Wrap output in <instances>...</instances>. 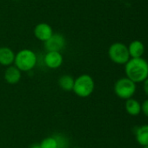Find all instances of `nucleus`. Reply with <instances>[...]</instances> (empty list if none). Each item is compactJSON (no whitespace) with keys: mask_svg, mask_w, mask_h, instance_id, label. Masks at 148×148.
Instances as JSON below:
<instances>
[{"mask_svg":"<svg viewBox=\"0 0 148 148\" xmlns=\"http://www.w3.org/2000/svg\"><path fill=\"white\" fill-rule=\"evenodd\" d=\"M113 90L119 98L126 101L133 98L134 95L136 92V83L127 77H122L115 82Z\"/></svg>","mask_w":148,"mask_h":148,"instance_id":"20e7f679","label":"nucleus"},{"mask_svg":"<svg viewBox=\"0 0 148 148\" xmlns=\"http://www.w3.org/2000/svg\"><path fill=\"white\" fill-rule=\"evenodd\" d=\"M143 90L145 92V94L148 96V78L143 82Z\"/></svg>","mask_w":148,"mask_h":148,"instance_id":"a211bd4d","label":"nucleus"},{"mask_svg":"<svg viewBox=\"0 0 148 148\" xmlns=\"http://www.w3.org/2000/svg\"><path fill=\"white\" fill-rule=\"evenodd\" d=\"M125 108L126 113L131 116H138L141 113V104L133 98L126 101Z\"/></svg>","mask_w":148,"mask_h":148,"instance_id":"f8f14e48","label":"nucleus"},{"mask_svg":"<svg viewBox=\"0 0 148 148\" xmlns=\"http://www.w3.org/2000/svg\"><path fill=\"white\" fill-rule=\"evenodd\" d=\"M94 88L95 82L93 78L89 75L84 74L75 79L72 91L79 97L86 98L93 93Z\"/></svg>","mask_w":148,"mask_h":148,"instance_id":"7ed1b4c3","label":"nucleus"},{"mask_svg":"<svg viewBox=\"0 0 148 148\" xmlns=\"http://www.w3.org/2000/svg\"><path fill=\"white\" fill-rule=\"evenodd\" d=\"M130 57L132 58H140L145 52V45L142 42L139 40L133 41L127 47Z\"/></svg>","mask_w":148,"mask_h":148,"instance_id":"9b49d317","label":"nucleus"},{"mask_svg":"<svg viewBox=\"0 0 148 148\" xmlns=\"http://www.w3.org/2000/svg\"><path fill=\"white\" fill-rule=\"evenodd\" d=\"M75 79L70 75H63L58 79V86L64 91H72L73 89Z\"/></svg>","mask_w":148,"mask_h":148,"instance_id":"4468645a","label":"nucleus"},{"mask_svg":"<svg viewBox=\"0 0 148 148\" xmlns=\"http://www.w3.org/2000/svg\"><path fill=\"white\" fill-rule=\"evenodd\" d=\"M44 62L46 67H48L49 69H56L61 67L64 62V58L61 52L49 51L45 54L44 57Z\"/></svg>","mask_w":148,"mask_h":148,"instance_id":"0eeeda50","label":"nucleus"},{"mask_svg":"<svg viewBox=\"0 0 148 148\" xmlns=\"http://www.w3.org/2000/svg\"><path fill=\"white\" fill-rule=\"evenodd\" d=\"M44 48L47 52L57 51L61 52L66 44L65 36L60 33H53V35L44 42Z\"/></svg>","mask_w":148,"mask_h":148,"instance_id":"423d86ee","label":"nucleus"},{"mask_svg":"<svg viewBox=\"0 0 148 148\" xmlns=\"http://www.w3.org/2000/svg\"><path fill=\"white\" fill-rule=\"evenodd\" d=\"M126 77L135 83H140L148 78V62L140 58H131L126 64Z\"/></svg>","mask_w":148,"mask_h":148,"instance_id":"f257e3e1","label":"nucleus"},{"mask_svg":"<svg viewBox=\"0 0 148 148\" xmlns=\"http://www.w3.org/2000/svg\"><path fill=\"white\" fill-rule=\"evenodd\" d=\"M33 33L37 39L44 42L53 35L54 32L50 24L46 23H40L35 26Z\"/></svg>","mask_w":148,"mask_h":148,"instance_id":"6e6552de","label":"nucleus"},{"mask_svg":"<svg viewBox=\"0 0 148 148\" xmlns=\"http://www.w3.org/2000/svg\"><path fill=\"white\" fill-rule=\"evenodd\" d=\"M53 136L56 139L57 141V148H69V140L61 134H53Z\"/></svg>","mask_w":148,"mask_h":148,"instance_id":"2eb2a0df","label":"nucleus"},{"mask_svg":"<svg viewBox=\"0 0 148 148\" xmlns=\"http://www.w3.org/2000/svg\"><path fill=\"white\" fill-rule=\"evenodd\" d=\"M142 148H148V146H145V147H142Z\"/></svg>","mask_w":148,"mask_h":148,"instance_id":"aec40b11","label":"nucleus"},{"mask_svg":"<svg viewBox=\"0 0 148 148\" xmlns=\"http://www.w3.org/2000/svg\"><path fill=\"white\" fill-rule=\"evenodd\" d=\"M135 138L137 142L141 146H148V125H142L139 127L135 132Z\"/></svg>","mask_w":148,"mask_h":148,"instance_id":"ddd939ff","label":"nucleus"},{"mask_svg":"<svg viewBox=\"0 0 148 148\" xmlns=\"http://www.w3.org/2000/svg\"><path fill=\"white\" fill-rule=\"evenodd\" d=\"M41 148H57V141L53 135L46 137L39 143Z\"/></svg>","mask_w":148,"mask_h":148,"instance_id":"dca6fc26","label":"nucleus"},{"mask_svg":"<svg viewBox=\"0 0 148 148\" xmlns=\"http://www.w3.org/2000/svg\"><path fill=\"white\" fill-rule=\"evenodd\" d=\"M141 112L148 117V99L145 100L142 103H141Z\"/></svg>","mask_w":148,"mask_h":148,"instance_id":"f3484780","label":"nucleus"},{"mask_svg":"<svg viewBox=\"0 0 148 148\" xmlns=\"http://www.w3.org/2000/svg\"><path fill=\"white\" fill-rule=\"evenodd\" d=\"M108 56L113 62L120 65L126 64L130 60L128 48L122 42L113 43L108 49Z\"/></svg>","mask_w":148,"mask_h":148,"instance_id":"39448f33","label":"nucleus"},{"mask_svg":"<svg viewBox=\"0 0 148 148\" xmlns=\"http://www.w3.org/2000/svg\"><path fill=\"white\" fill-rule=\"evenodd\" d=\"M37 61V55L34 51L29 49H24L16 54L14 65L21 72H29L35 68Z\"/></svg>","mask_w":148,"mask_h":148,"instance_id":"f03ea898","label":"nucleus"},{"mask_svg":"<svg viewBox=\"0 0 148 148\" xmlns=\"http://www.w3.org/2000/svg\"><path fill=\"white\" fill-rule=\"evenodd\" d=\"M21 76H22V72L15 65H10L7 67L3 75V78L5 82L10 85H14L19 82V81L21 80Z\"/></svg>","mask_w":148,"mask_h":148,"instance_id":"1a4fd4ad","label":"nucleus"},{"mask_svg":"<svg viewBox=\"0 0 148 148\" xmlns=\"http://www.w3.org/2000/svg\"><path fill=\"white\" fill-rule=\"evenodd\" d=\"M16 54L14 51L6 46L0 47V65L4 67H9L14 64Z\"/></svg>","mask_w":148,"mask_h":148,"instance_id":"9d476101","label":"nucleus"},{"mask_svg":"<svg viewBox=\"0 0 148 148\" xmlns=\"http://www.w3.org/2000/svg\"><path fill=\"white\" fill-rule=\"evenodd\" d=\"M29 148H41L40 147V145L39 144H37V143H34V144H32V145H31Z\"/></svg>","mask_w":148,"mask_h":148,"instance_id":"6ab92c4d","label":"nucleus"}]
</instances>
